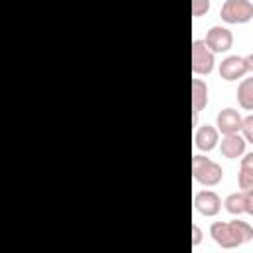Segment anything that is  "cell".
<instances>
[{"instance_id":"6da1fadb","label":"cell","mask_w":253,"mask_h":253,"mask_svg":"<svg viewBox=\"0 0 253 253\" xmlns=\"http://www.w3.org/2000/svg\"><path fill=\"white\" fill-rule=\"evenodd\" d=\"M210 235L219 247L235 249L253 239V225H249L247 221H241V219L213 221L210 225Z\"/></svg>"},{"instance_id":"7a4b0ae2","label":"cell","mask_w":253,"mask_h":253,"mask_svg":"<svg viewBox=\"0 0 253 253\" xmlns=\"http://www.w3.org/2000/svg\"><path fill=\"white\" fill-rule=\"evenodd\" d=\"M192 176L202 186H215L221 182L223 170L217 162H213L202 154H194L192 156Z\"/></svg>"},{"instance_id":"3957f363","label":"cell","mask_w":253,"mask_h":253,"mask_svg":"<svg viewBox=\"0 0 253 253\" xmlns=\"http://www.w3.org/2000/svg\"><path fill=\"white\" fill-rule=\"evenodd\" d=\"M219 16L225 24H247L253 20V2L251 0H225Z\"/></svg>"},{"instance_id":"277c9868","label":"cell","mask_w":253,"mask_h":253,"mask_svg":"<svg viewBox=\"0 0 253 253\" xmlns=\"http://www.w3.org/2000/svg\"><path fill=\"white\" fill-rule=\"evenodd\" d=\"M215 65V53L208 47L206 40H194L192 42V71L196 75H208L211 73Z\"/></svg>"},{"instance_id":"5b68a950","label":"cell","mask_w":253,"mask_h":253,"mask_svg":"<svg viewBox=\"0 0 253 253\" xmlns=\"http://www.w3.org/2000/svg\"><path fill=\"white\" fill-rule=\"evenodd\" d=\"M204 40L213 53H225L233 47V34L225 26H211Z\"/></svg>"},{"instance_id":"8992f818","label":"cell","mask_w":253,"mask_h":253,"mask_svg":"<svg viewBox=\"0 0 253 253\" xmlns=\"http://www.w3.org/2000/svg\"><path fill=\"white\" fill-rule=\"evenodd\" d=\"M249 71V63L241 55H227L219 63V77L225 81H237Z\"/></svg>"},{"instance_id":"52a82bcc","label":"cell","mask_w":253,"mask_h":253,"mask_svg":"<svg viewBox=\"0 0 253 253\" xmlns=\"http://www.w3.org/2000/svg\"><path fill=\"white\" fill-rule=\"evenodd\" d=\"M194 208H196V211H200L206 217L217 215L221 210V198L211 190H202L194 196Z\"/></svg>"},{"instance_id":"ba28073f","label":"cell","mask_w":253,"mask_h":253,"mask_svg":"<svg viewBox=\"0 0 253 253\" xmlns=\"http://www.w3.org/2000/svg\"><path fill=\"white\" fill-rule=\"evenodd\" d=\"M241 125H243V117L239 115V111L225 107L217 113L215 117V126L221 134H233V132H241Z\"/></svg>"},{"instance_id":"9c48e42d","label":"cell","mask_w":253,"mask_h":253,"mask_svg":"<svg viewBox=\"0 0 253 253\" xmlns=\"http://www.w3.org/2000/svg\"><path fill=\"white\" fill-rule=\"evenodd\" d=\"M245 146H247V140L239 132L223 134L221 136V142H219L221 156H225V158H241L245 154Z\"/></svg>"},{"instance_id":"30bf717a","label":"cell","mask_w":253,"mask_h":253,"mask_svg":"<svg viewBox=\"0 0 253 253\" xmlns=\"http://www.w3.org/2000/svg\"><path fill=\"white\" fill-rule=\"evenodd\" d=\"M217 142H219V130H217V126H213V125H202V126L196 130V134H194V144H196V148H200V150H204V152L213 150V148L217 146Z\"/></svg>"},{"instance_id":"8fae6325","label":"cell","mask_w":253,"mask_h":253,"mask_svg":"<svg viewBox=\"0 0 253 253\" xmlns=\"http://www.w3.org/2000/svg\"><path fill=\"white\" fill-rule=\"evenodd\" d=\"M210 97H208V85L204 79L194 77L192 79V109H194V125L198 121V113L202 109H206Z\"/></svg>"},{"instance_id":"7c38bea8","label":"cell","mask_w":253,"mask_h":253,"mask_svg":"<svg viewBox=\"0 0 253 253\" xmlns=\"http://www.w3.org/2000/svg\"><path fill=\"white\" fill-rule=\"evenodd\" d=\"M237 103L245 111H253V75L241 79L237 85Z\"/></svg>"},{"instance_id":"4fadbf2b","label":"cell","mask_w":253,"mask_h":253,"mask_svg":"<svg viewBox=\"0 0 253 253\" xmlns=\"http://www.w3.org/2000/svg\"><path fill=\"white\" fill-rule=\"evenodd\" d=\"M223 206H225V210H227L231 215H241V213H245V192L239 190V192L229 194V196L223 200Z\"/></svg>"},{"instance_id":"5bb4252c","label":"cell","mask_w":253,"mask_h":253,"mask_svg":"<svg viewBox=\"0 0 253 253\" xmlns=\"http://www.w3.org/2000/svg\"><path fill=\"white\" fill-rule=\"evenodd\" d=\"M237 186H239V190H253V170L251 168H239Z\"/></svg>"},{"instance_id":"9a60e30c","label":"cell","mask_w":253,"mask_h":253,"mask_svg":"<svg viewBox=\"0 0 253 253\" xmlns=\"http://www.w3.org/2000/svg\"><path fill=\"white\" fill-rule=\"evenodd\" d=\"M241 134L245 136L247 142L253 144V113L243 117V125H241Z\"/></svg>"},{"instance_id":"2e32d148","label":"cell","mask_w":253,"mask_h":253,"mask_svg":"<svg viewBox=\"0 0 253 253\" xmlns=\"http://www.w3.org/2000/svg\"><path fill=\"white\" fill-rule=\"evenodd\" d=\"M210 10V0H192V14L194 18H200L204 14H208Z\"/></svg>"},{"instance_id":"e0dca14e","label":"cell","mask_w":253,"mask_h":253,"mask_svg":"<svg viewBox=\"0 0 253 253\" xmlns=\"http://www.w3.org/2000/svg\"><path fill=\"white\" fill-rule=\"evenodd\" d=\"M245 192V213L253 215V190H243Z\"/></svg>"},{"instance_id":"ac0fdd59","label":"cell","mask_w":253,"mask_h":253,"mask_svg":"<svg viewBox=\"0 0 253 253\" xmlns=\"http://www.w3.org/2000/svg\"><path fill=\"white\" fill-rule=\"evenodd\" d=\"M202 237H204L202 229L194 223V225H192V245H194V247H196V245H200V243H202Z\"/></svg>"},{"instance_id":"d6986e66","label":"cell","mask_w":253,"mask_h":253,"mask_svg":"<svg viewBox=\"0 0 253 253\" xmlns=\"http://www.w3.org/2000/svg\"><path fill=\"white\" fill-rule=\"evenodd\" d=\"M241 168H251L253 170V152H245L241 158Z\"/></svg>"},{"instance_id":"ffe728a7","label":"cell","mask_w":253,"mask_h":253,"mask_svg":"<svg viewBox=\"0 0 253 253\" xmlns=\"http://www.w3.org/2000/svg\"><path fill=\"white\" fill-rule=\"evenodd\" d=\"M245 59H247V63H249V71H253V53H249Z\"/></svg>"}]
</instances>
